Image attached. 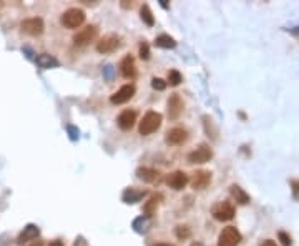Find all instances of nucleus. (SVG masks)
<instances>
[{
  "label": "nucleus",
  "mask_w": 299,
  "mask_h": 246,
  "mask_svg": "<svg viewBox=\"0 0 299 246\" xmlns=\"http://www.w3.org/2000/svg\"><path fill=\"white\" fill-rule=\"evenodd\" d=\"M161 122H163L161 113H158L155 110L146 112L143 115V118H142V122H140V127H138L140 135L148 136L151 133H155V131L161 127Z\"/></svg>",
  "instance_id": "obj_1"
},
{
  "label": "nucleus",
  "mask_w": 299,
  "mask_h": 246,
  "mask_svg": "<svg viewBox=\"0 0 299 246\" xmlns=\"http://www.w3.org/2000/svg\"><path fill=\"white\" fill-rule=\"evenodd\" d=\"M211 214L216 222H230L236 214V210H234V205L231 201H218L216 205H213Z\"/></svg>",
  "instance_id": "obj_2"
},
{
  "label": "nucleus",
  "mask_w": 299,
  "mask_h": 246,
  "mask_svg": "<svg viewBox=\"0 0 299 246\" xmlns=\"http://www.w3.org/2000/svg\"><path fill=\"white\" fill-rule=\"evenodd\" d=\"M60 22L67 29H78L85 22V12L81 9H68L62 14Z\"/></svg>",
  "instance_id": "obj_3"
},
{
  "label": "nucleus",
  "mask_w": 299,
  "mask_h": 246,
  "mask_svg": "<svg viewBox=\"0 0 299 246\" xmlns=\"http://www.w3.org/2000/svg\"><path fill=\"white\" fill-rule=\"evenodd\" d=\"M98 37V27L97 25H87V27L80 29L77 34L73 35V43L77 47H85L90 42H93Z\"/></svg>",
  "instance_id": "obj_4"
},
{
  "label": "nucleus",
  "mask_w": 299,
  "mask_h": 246,
  "mask_svg": "<svg viewBox=\"0 0 299 246\" xmlns=\"http://www.w3.org/2000/svg\"><path fill=\"white\" fill-rule=\"evenodd\" d=\"M241 243V233L234 226H226L218 236V246H238Z\"/></svg>",
  "instance_id": "obj_5"
},
{
  "label": "nucleus",
  "mask_w": 299,
  "mask_h": 246,
  "mask_svg": "<svg viewBox=\"0 0 299 246\" xmlns=\"http://www.w3.org/2000/svg\"><path fill=\"white\" fill-rule=\"evenodd\" d=\"M120 47H122V39L115 34L105 35L103 39L97 43V50L100 53H112V52H115V50H118Z\"/></svg>",
  "instance_id": "obj_6"
},
{
  "label": "nucleus",
  "mask_w": 299,
  "mask_h": 246,
  "mask_svg": "<svg viewBox=\"0 0 299 246\" xmlns=\"http://www.w3.org/2000/svg\"><path fill=\"white\" fill-rule=\"evenodd\" d=\"M20 29H22V32H25L27 35L37 37L43 32L45 25H43V20L40 17H30V18H25V20L20 23Z\"/></svg>",
  "instance_id": "obj_7"
},
{
  "label": "nucleus",
  "mask_w": 299,
  "mask_h": 246,
  "mask_svg": "<svg viewBox=\"0 0 299 246\" xmlns=\"http://www.w3.org/2000/svg\"><path fill=\"white\" fill-rule=\"evenodd\" d=\"M135 92H137L135 85L126 84V85H123L122 88H120L118 92L113 93V95L110 97V102H112L113 105H122V103H126V102H130V100L133 98V95H135Z\"/></svg>",
  "instance_id": "obj_8"
},
{
  "label": "nucleus",
  "mask_w": 299,
  "mask_h": 246,
  "mask_svg": "<svg viewBox=\"0 0 299 246\" xmlns=\"http://www.w3.org/2000/svg\"><path fill=\"white\" fill-rule=\"evenodd\" d=\"M213 158V150L208 147V145H200L198 148L196 150H193L192 153L188 155V161L189 163H206V161H209Z\"/></svg>",
  "instance_id": "obj_9"
},
{
  "label": "nucleus",
  "mask_w": 299,
  "mask_h": 246,
  "mask_svg": "<svg viewBox=\"0 0 299 246\" xmlns=\"http://www.w3.org/2000/svg\"><path fill=\"white\" fill-rule=\"evenodd\" d=\"M189 183H192L193 190H205L209 183H211V172H208V170H198V172L193 173Z\"/></svg>",
  "instance_id": "obj_10"
},
{
  "label": "nucleus",
  "mask_w": 299,
  "mask_h": 246,
  "mask_svg": "<svg viewBox=\"0 0 299 246\" xmlns=\"http://www.w3.org/2000/svg\"><path fill=\"white\" fill-rule=\"evenodd\" d=\"M167 106H168V117L171 120H176L183 113V110H184V102L181 100V97L178 95V93H173V95L168 98Z\"/></svg>",
  "instance_id": "obj_11"
},
{
  "label": "nucleus",
  "mask_w": 299,
  "mask_h": 246,
  "mask_svg": "<svg viewBox=\"0 0 299 246\" xmlns=\"http://www.w3.org/2000/svg\"><path fill=\"white\" fill-rule=\"evenodd\" d=\"M189 180H188V175L184 173V172H173V173H170L168 175V178H167V185L170 186V188H173V190H176V192H180V190H183L184 186H186V183H188Z\"/></svg>",
  "instance_id": "obj_12"
},
{
  "label": "nucleus",
  "mask_w": 299,
  "mask_h": 246,
  "mask_svg": "<svg viewBox=\"0 0 299 246\" xmlns=\"http://www.w3.org/2000/svg\"><path fill=\"white\" fill-rule=\"evenodd\" d=\"M165 140H167L168 145H183L188 140V131L186 128L175 127L167 131V138H165Z\"/></svg>",
  "instance_id": "obj_13"
},
{
  "label": "nucleus",
  "mask_w": 299,
  "mask_h": 246,
  "mask_svg": "<svg viewBox=\"0 0 299 246\" xmlns=\"http://www.w3.org/2000/svg\"><path fill=\"white\" fill-rule=\"evenodd\" d=\"M117 123H118L120 130H123V131L131 130V128H133V125L137 123V112H135V110H123V112L118 115Z\"/></svg>",
  "instance_id": "obj_14"
},
{
  "label": "nucleus",
  "mask_w": 299,
  "mask_h": 246,
  "mask_svg": "<svg viewBox=\"0 0 299 246\" xmlns=\"http://www.w3.org/2000/svg\"><path fill=\"white\" fill-rule=\"evenodd\" d=\"M40 235V230H39V226L37 225H27L23 228V231L18 235V238H17V243L18 244H25V243H29V241H35L37 239V236Z\"/></svg>",
  "instance_id": "obj_15"
},
{
  "label": "nucleus",
  "mask_w": 299,
  "mask_h": 246,
  "mask_svg": "<svg viewBox=\"0 0 299 246\" xmlns=\"http://www.w3.org/2000/svg\"><path fill=\"white\" fill-rule=\"evenodd\" d=\"M120 72L126 78V80H131L137 77V67H135V60H133L131 55H126L125 59L122 60V64H120Z\"/></svg>",
  "instance_id": "obj_16"
},
{
  "label": "nucleus",
  "mask_w": 299,
  "mask_h": 246,
  "mask_svg": "<svg viewBox=\"0 0 299 246\" xmlns=\"http://www.w3.org/2000/svg\"><path fill=\"white\" fill-rule=\"evenodd\" d=\"M35 64L39 65L40 68H43V70H47V68H55L60 65V62L55 59L53 55L50 53H40L35 57Z\"/></svg>",
  "instance_id": "obj_17"
},
{
  "label": "nucleus",
  "mask_w": 299,
  "mask_h": 246,
  "mask_svg": "<svg viewBox=\"0 0 299 246\" xmlns=\"http://www.w3.org/2000/svg\"><path fill=\"white\" fill-rule=\"evenodd\" d=\"M230 195H231V198L236 201V203H239V205H248V203H250V195H248L243 188L238 186V185H231L230 186Z\"/></svg>",
  "instance_id": "obj_18"
},
{
  "label": "nucleus",
  "mask_w": 299,
  "mask_h": 246,
  "mask_svg": "<svg viewBox=\"0 0 299 246\" xmlns=\"http://www.w3.org/2000/svg\"><path fill=\"white\" fill-rule=\"evenodd\" d=\"M146 195L145 190H135V188H126L123 192V201L128 205H133V203H138L140 200Z\"/></svg>",
  "instance_id": "obj_19"
},
{
  "label": "nucleus",
  "mask_w": 299,
  "mask_h": 246,
  "mask_svg": "<svg viewBox=\"0 0 299 246\" xmlns=\"http://www.w3.org/2000/svg\"><path fill=\"white\" fill-rule=\"evenodd\" d=\"M158 175H160V173H158L156 170L148 168V167H140L137 170V176L142 181H145V183H153L158 178Z\"/></svg>",
  "instance_id": "obj_20"
},
{
  "label": "nucleus",
  "mask_w": 299,
  "mask_h": 246,
  "mask_svg": "<svg viewBox=\"0 0 299 246\" xmlns=\"http://www.w3.org/2000/svg\"><path fill=\"white\" fill-rule=\"evenodd\" d=\"M155 43H156V47H160V48H175L176 47V40L167 34L158 35L155 39Z\"/></svg>",
  "instance_id": "obj_21"
},
{
  "label": "nucleus",
  "mask_w": 299,
  "mask_h": 246,
  "mask_svg": "<svg viewBox=\"0 0 299 246\" xmlns=\"http://www.w3.org/2000/svg\"><path fill=\"white\" fill-rule=\"evenodd\" d=\"M150 228V216H138L135 222H133V230L137 233H146Z\"/></svg>",
  "instance_id": "obj_22"
},
{
  "label": "nucleus",
  "mask_w": 299,
  "mask_h": 246,
  "mask_svg": "<svg viewBox=\"0 0 299 246\" xmlns=\"http://www.w3.org/2000/svg\"><path fill=\"white\" fill-rule=\"evenodd\" d=\"M140 15H142V20L148 25V27H153L155 25V17H153V12H151L150 5H142V9H140Z\"/></svg>",
  "instance_id": "obj_23"
},
{
  "label": "nucleus",
  "mask_w": 299,
  "mask_h": 246,
  "mask_svg": "<svg viewBox=\"0 0 299 246\" xmlns=\"http://www.w3.org/2000/svg\"><path fill=\"white\" fill-rule=\"evenodd\" d=\"M160 200H161V197L158 195V197H151L148 201H146L145 206H143L146 216H153L155 211H156V208H158V203H160Z\"/></svg>",
  "instance_id": "obj_24"
},
{
  "label": "nucleus",
  "mask_w": 299,
  "mask_h": 246,
  "mask_svg": "<svg viewBox=\"0 0 299 246\" xmlns=\"http://www.w3.org/2000/svg\"><path fill=\"white\" fill-rule=\"evenodd\" d=\"M175 233H176L178 239H188L192 236V230H189L186 225H178L175 228Z\"/></svg>",
  "instance_id": "obj_25"
},
{
  "label": "nucleus",
  "mask_w": 299,
  "mask_h": 246,
  "mask_svg": "<svg viewBox=\"0 0 299 246\" xmlns=\"http://www.w3.org/2000/svg\"><path fill=\"white\" fill-rule=\"evenodd\" d=\"M181 73L178 72V70H170L168 72V84L171 85V87H178L181 84Z\"/></svg>",
  "instance_id": "obj_26"
},
{
  "label": "nucleus",
  "mask_w": 299,
  "mask_h": 246,
  "mask_svg": "<svg viewBox=\"0 0 299 246\" xmlns=\"http://www.w3.org/2000/svg\"><path fill=\"white\" fill-rule=\"evenodd\" d=\"M167 85H168V81H165V80L158 78V77H155L153 80H151V87H153L155 90H158V92H163L165 88H167Z\"/></svg>",
  "instance_id": "obj_27"
},
{
  "label": "nucleus",
  "mask_w": 299,
  "mask_h": 246,
  "mask_svg": "<svg viewBox=\"0 0 299 246\" xmlns=\"http://www.w3.org/2000/svg\"><path fill=\"white\" fill-rule=\"evenodd\" d=\"M140 57H142L143 60L150 59V47H148V43H146V42L140 43Z\"/></svg>",
  "instance_id": "obj_28"
},
{
  "label": "nucleus",
  "mask_w": 299,
  "mask_h": 246,
  "mask_svg": "<svg viewBox=\"0 0 299 246\" xmlns=\"http://www.w3.org/2000/svg\"><path fill=\"white\" fill-rule=\"evenodd\" d=\"M278 238H279V241H281L283 246H291V243H292L291 241V236L286 231H279L278 233Z\"/></svg>",
  "instance_id": "obj_29"
},
{
  "label": "nucleus",
  "mask_w": 299,
  "mask_h": 246,
  "mask_svg": "<svg viewBox=\"0 0 299 246\" xmlns=\"http://www.w3.org/2000/svg\"><path fill=\"white\" fill-rule=\"evenodd\" d=\"M289 185L292 188V197H294V200H299V180H291Z\"/></svg>",
  "instance_id": "obj_30"
},
{
  "label": "nucleus",
  "mask_w": 299,
  "mask_h": 246,
  "mask_svg": "<svg viewBox=\"0 0 299 246\" xmlns=\"http://www.w3.org/2000/svg\"><path fill=\"white\" fill-rule=\"evenodd\" d=\"M67 130H68V133H70V138H72V140H77V138H78V130H75L72 125H68Z\"/></svg>",
  "instance_id": "obj_31"
},
{
  "label": "nucleus",
  "mask_w": 299,
  "mask_h": 246,
  "mask_svg": "<svg viewBox=\"0 0 299 246\" xmlns=\"http://www.w3.org/2000/svg\"><path fill=\"white\" fill-rule=\"evenodd\" d=\"M259 246H278V244H276V241H273V239H264Z\"/></svg>",
  "instance_id": "obj_32"
},
{
  "label": "nucleus",
  "mask_w": 299,
  "mask_h": 246,
  "mask_svg": "<svg viewBox=\"0 0 299 246\" xmlns=\"http://www.w3.org/2000/svg\"><path fill=\"white\" fill-rule=\"evenodd\" d=\"M48 246H63V243H62V241H59V239H55V241H52Z\"/></svg>",
  "instance_id": "obj_33"
},
{
  "label": "nucleus",
  "mask_w": 299,
  "mask_h": 246,
  "mask_svg": "<svg viewBox=\"0 0 299 246\" xmlns=\"http://www.w3.org/2000/svg\"><path fill=\"white\" fill-rule=\"evenodd\" d=\"M189 246H205V244H203L201 241H193V243L189 244Z\"/></svg>",
  "instance_id": "obj_34"
},
{
  "label": "nucleus",
  "mask_w": 299,
  "mask_h": 246,
  "mask_svg": "<svg viewBox=\"0 0 299 246\" xmlns=\"http://www.w3.org/2000/svg\"><path fill=\"white\" fill-rule=\"evenodd\" d=\"M30 246H43V243L42 241H34Z\"/></svg>",
  "instance_id": "obj_35"
},
{
  "label": "nucleus",
  "mask_w": 299,
  "mask_h": 246,
  "mask_svg": "<svg viewBox=\"0 0 299 246\" xmlns=\"http://www.w3.org/2000/svg\"><path fill=\"white\" fill-rule=\"evenodd\" d=\"M155 246H173V244H170V243H158Z\"/></svg>",
  "instance_id": "obj_36"
}]
</instances>
